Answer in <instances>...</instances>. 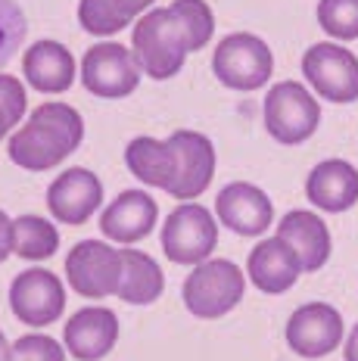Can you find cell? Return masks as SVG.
I'll return each instance as SVG.
<instances>
[{
	"mask_svg": "<svg viewBox=\"0 0 358 361\" xmlns=\"http://www.w3.org/2000/svg\"><path fill=\"white\" fill-rule=\"evenodd\" d=\"M116 4H118V10H122L125 16H131V19H134L137 13H144L147 6L153 4V0H116Z\"/></svg>",
	"mask_w": 358,
	"mask_h": 361,
	"instance_id": "31",
	"label": "cell"
},
{
	"mask_svg": "<svg viewBox=\"0 0 358 361\" xmlns=\"http://www.w3.org/2000/svg\"><path fill=\"white\" fill-rule=\"evenodd\" d=\"M302 75L324 100H358V59L337 44H311L302 56Z\"/></svg>",
	"mask_w": 358,
	"mask_h": 361,
	"instance_id": "7",
	"label": "cell"
},
{
	"mask_svg": "<svg viewBox=\"0 0 358 361\" xmlns=\"http://www.w3.org/2000/svg\"><path fill=\"white\" fill-rule=\"evenodd\" d=\"M212 69H215V78L225 87L256 90L271 78L274 59H271V50H268V44L262 37L237 32V35H228L225 41L215 47Z\"/></svg>",
	"mask_w": 358,
	"mask_h": 361,
	"instance_id": "5",
	"label": "cell"
},
{
	"mask_svg": "<svg viewBox=\"0 0 358 361\" xmlns=\"http://www.w3.org/2000/svg\"><path fill=\"white\" fill-rule=\"evenodd\" d=\"M13 252V221L6 212H0V262Z\"/></svg>",
	"mask_w": 358,
	"mask_h": 361,
	"instance_id": "30",
	"label": "cell"
},
{
	"mask_svg": "<svg viewBox=\"0 0 358 361\" xmlns=\"http://www.w3.org/2000/svg\"><path fill=\"white\" fill-rule=\"evenodd\" d=\"M85 137V122L66 103H44L32 112L22 131L10 137V159L19 169L47 171L72 156Z\"/></svg>",
	"mask_w": 358,
	"mask_h": 361,
	"instance_id": "1",
	"label": "cell"
},
{
	"mask_svg": "<svg viewBox=\"0 0 358 361\" xmlns=\"http://www.w3.org/2000/svg\"><path fill=\"white\" fill-rule=\"evenodd\" d=\"M321 122V106L315 97L296 81L274 85L265 97V128L278 144H302L315 134Z\"/></svg>",
	"mask_w": 358,
	"mask_h": 361,
	"instance_id": "4",
	"label": "cell"
},
{
	"mask_svg": "<svg viewBox=\"0 0 358 361\" xmlns=\"http://www.w3.org/2000/svg\"><path fill=\"white\" fill-rule=\"evenodd\" d=\"M131 41H134L131 54L140 63V69L159 81L181 72L184 59L190 54V32L175 6L150 10L134 25Z\"/></svg>",
	"mask_w": 358,
	"mask_h": 361,
	"instance_id": "2",
	"label": "cell"
},
{
	"mask_svg": "<svg viewBox=\"0 0 358 361\" xmlns=\"http://www.w3.org/2000/svg\"><path fill=\"white\" fill-rule=\"evenodd\" d=\"M342 340V318L333 305H300L287 321V345L302 358H324Z\"/></svg>",
	"mask_w": 358,
	"mask_h": 361,
	"instance_id": "11",
	"label": "cell"
},
{
	"mask_svg": "<svg viewBox=\"0 0 358 361\" xmlns=\"http://www.w3.org/2000/svg\"><path fill=\"white\" fill-rule=\"evenodd\" d=\"M6 131H10V122H6V116H4V112H0V140L6 137Z\"/></svg>",
	"mask_w": 358,
	"mask_h": 361,
	"instance_id": "33",
	"label": "cell"
},
{
	"mask_svg": "<svg viewBox=\"0 0 358 361\" xmlns=\"http://www.w3.org/2000/svg\"><path fill=\"white\" fill-rule=\"evenodd\" d=\"M69 287L87 299H103L118 290L122 281V252L100 240H85L66 255Z\"/></svg>",
	"mask_w": 358,
	"mask_h": 361,
	"instance_id": "8",
	"label": "cell"
},
{
	"mask_svg": "<svg viewBox=\"0 0 358 361\" xmlns=\"http://www.w3.org/2000/svg\"><path fill=\"white\" fill-rule=\"evenodd\" d=\"M302 274V262L280 237H268L249 252V281L262 293H287Z\"/></svg>",
	"mask_w": 358,
	"mask_h": 361,
	"instance_id": "17",
	"label": "cell"
},
{
	"mask_svg": "<svg viewBox=\"0 0 358 361\" xmlns=\"http://www.w3.org/2000/svg\"><path fill=\"white\" fill-rule=\"evenodd\" d=\"M6 352H10V345H6V336L0 334V361H6Z\"/></svg>",
	"mask_w": 358,
	"mask_h": 361,
	"instance_id": "34",
	"label": "cell"
},
{
	"mask_svg": "<svg viewBox=\"0 0 358 361\" xmlns=\"http://www.w3.org/2000/svg\"><path fill=\"white\" fill-rule=\"evenodd\" d=\"M278 237L293 246V252L302 262V271H318L331 259V234L315 212L296 209V212L283 215L278 224Z\"/></svg>",
	"mask_w": 358,
	"mask_h": 361,
	"instance_id": "20",
	"label": "cell"
},
{
	"mask_svg": "<svg viewBox=\"0 0 358 361\" xmlns=\"http://www.w3.org/2000/svg\"><path fill=\"white\" fill-rule=\"evenodd\" d=\"M218 218L225 228H230L240 237H259L271 224V200L265 197L259 187L234 180L215 200Z\"/></svg>",
	"mask_w": 358,
	"mask_h": 361,
	"instance_id": "14",
	"label": "cell"
},
{
	"mask_svg": "<svg viewBox=\"0 0 358 361\" xmlns=\"http://www.w3.org/2000/svg\"><path fill=\"white\" fill-rule=\"evenodd\" d=\"M125 162H128L131 175L150 187L168 190L175 184L178 159L168 140H153V137H134L125 149Z\"/></svg>",
	"mask_w": 358,
	"mask_h": 361,
	"instance_id": "21",
	"label": "cell"
},
{
	"mask_svg": "<svg viewBox=\"0 0 358 361\" xmlns=\"http://www.w3.org/2000/svg\"><path fill=\"white\" fill-rule=\"evenodd\" d=\"M118 340V318L109 308H81L66 324V349L78 361H100Z\"/></svg>",
	"mask_w": 358,
	"mask_h": 361,
	"instance_id": "15",
	"label": "cell"
},
{
	"mask_svg": "<svg viewBox=\"0 0 358 361\" xmlns=\"http://www.w3.org/2000/svg\"><path fill=\"white\" fill-rule=\"evenodd\" d=\"M103 202V187L94 171L69 169L63 171L47 190V206L56 221L63 224H85Z\"/></svg>",
	"mask_w": 358,
	"mask_h": 361,
	"instance_id": "13",
	"label": "cell"
},
{
	"mask_svg": "<svg viewBox=\"0 0 358 361\" xmlns=\"http://www.w3.org/2000/svg\"><path fill=\"white\" fill-rule=\"evenodd\" d=\"M56 250H59V231L47 218L22 215L13 221V252L19 259H28V262L50 259Z\"/></svg>",
	"mask_w": 358,
	"mask_h": 361,
	"instance_id": "23",
	"label": "cell"
},
{
	"mask_svg": "<svg viewBox=\"0 0 358 361\" xmlns=\"http://www.w3.org/2000/svg\"><path fill=\"white\" fill-rule=\"evenodd\" d=\"M25 81L41 94H63L75 81V59L56 41H38L22 56Z\"/></svg>",
	"mask_w": 358,
	"mask_h": 361,
	"instance_id": "19",
	"label": "cell"
},
{
	"mask_svg": "<svg viewBox=\"0 0 358 361\" xmlns=\"http://www.w3.org/2000/svg\"><path fill=\"white\" fill-rule=\"evenodd\" d=\"M78 22L87 35H116L128 28L131 16L118 10L116 0H81L78 4Z\"/></svg>",
	"mask_w": 358,
	"mask_h": 361,
	"instance_id": "24",
	"label": "cell"
},
{
	"mask_svg": "<svg viewBox=\"0 0 358 361\" xmlns=\"http://www.w3.org/2000/svg\"><path fill=\"white\" fill-rule=\"evenodd\" d=\"M346 361H358V324L352 327V334H349V340H346Z\"/></svg>",
	"mask_w": 358,
	"mask_h": 361,
	"instance_id": "32",
	"label": "cell"
},
{
	"mask_svg": "<svg viewBox=\"0 0 358 361\" xmlns=\"http://www.w3.org/2000/svg\"><path fill=\"white\" fill-rule=\"evenodd\" d=\"M156 228V202L144 190H125L103 209L100 231L116 243H137Z\"/></svg>",
	"mask_w": 358,
	"mask_h": 361,
	"instance_id": "16",
	"label": "cell"
},
{
	"mask_svg": "<svg viewBox=\"0 0 358 361\" xmlns=\"http://www.w3.org/2000/svg\"><path fill=\"white\" fill-rule=\"evenodd\" d=\"M243 274L234 262L209 259L193 268V274L184 281V305L197 318H221L243 299Z\"/></svg>",
	"mask_w": 358,
	"mask_h": 361,
	"instance_id": "3",
	"label": "cell"
},
{
	"mask_svg": "<svg viewBox=\"0 0 358 361\" xmlns=\"http://www.w3.org/2000/svg\"><path fill=\"white\" fill-rule=\"evenodd\" d=\"M122 252V281H118L116 296L128 305H150L166 290V277L159 265L147 252L137 250H118Z\"/></svg>",
	"mask_w": 358,
	"mask_h": 361,
	"instance_id": "22",
	"label": "cell"
},
{
	"mask_svg": "<svg viewBox=\"0 0 358 361\" xmlns=\"http://www.w3.org/2000/svg\"><path fill=\"white\" fill-rule=\"evenodd\" d=\"M318 22L337 41H355L358 37V0H321Z\"/></svg>",
	"mask_w": 358,
	"mask_h": 361,
	"instance_id": "25",
	"label": "cell"
},
{
	"mask_svg": "<svg viewBox=\"0 0 358 361\" xmlns=\"http://www.w3.org/2000/svg\"><path fill=\"white\" fill-rule=\"evenodd\" d=\"M6 361H66V352L56 340L44 334H28L19 336L6 352Z\"/></svg>",
	"mask_w": 358,
	"mask_h": 361,
	"instance_id": "28",
	"label": "cell"
},
{
	"mask_svg": "<svg viewBox=\"0 0 358 361\" xmlns=\"http://www.w3.org/2000/svg\"><path fill=\"white\" fill-rule=\"evenodd\" d=\"M215 243H218V228L215 218L209 215L203 206H178L175 212L166 218L162 228V250L175 265H199L209 262Z\"/></svg>",
	"mask_w": 358,
	"mask_h": 361,
	"instance_id": "6",
	"label": "cell"
},
{
	"mask_svg": "<svg viewBox=\"0 0 358 361\" xmlns=\"http://www.w3.org/2000/svg\"><path fill=\"white\" fill-rule=\"evenodd\" d=\"M10 308L13 314L28 327H47L63 314L66 290L56 274L44 268L22 271L10 287Z\"/></svg>",
	"mask_w": 358,
	"mask_h": 361,
	"instance_id": "10",
	"label": "cell"
},
{
	"mask_svg": "<svg viewBox=\"0 0 358 361\" xmlns=\"http://www.w3.org/2000/svg\"><path fill=\"white\" fill-rule=\"evenodd\" d=\"M171 6L181 13L184 25H187V32H190V50L206 47L209 37H212V32H215V16H212V10H209L203 0H175Z\"/></svg>",
	"mask_w": 358,
	"mask_h": 361,
	"instance_id": "26",
	"label": "cell"
},
{
	"mask_svg": "<svg viewBox=\"0 0 358 361\" xmlns=\"http://www.w3.org/2000/svg\"><path fill=\"white\" fill-rule=\"evenodd\" d=\"M171 149H175L178 171L175 184L168 187V193L175 200H193L209 187V180L215 175V147L206 134L199 131H175L168 137Z\"/></svg>",
	"mask_w": 358,
	"mask_h": 361,
	"instance_id": "12",
	"label": "cell"
},
{
	"mask_svg": "<svg viewBox=\"0 0 358 361\" xmlns=\"http://www.w3.org/2000/svg\"><path fill=\"white\" fill-rule=\"evenodd\" d=\"M81 81L91 94L118 100L140 85V63L122 44H97L85 54Z\"/></svg>",
	"mask_w": 358,
	"mask_h": 361,
	"instance_id": "9",
	"label": "cell"
},
{
	"mask_svg": "<svg viewBox=\"0 0 358 361\" xmlns=\"http://www.w3.org/2000/svg\"><path fill=\"white\" fill-rule=\"evenodd\" d=\"M305 197L324 212H346L358 202V171L342 159H324L309 171Z\"/></svg>",
	"mask_w": 358,
	"mask_h": 361,
	"instance_id": "18",
	"label": "cell"
},
{
	"mask_svg": "<svg viewBox=\"0 0 358 361\" xmlns=\"http://www.w3.org/2000/svg\"><path fill=\"white\" fill-rule=\"evenodd\" d=\"M0 112L6 116L10 128L25 116V90L13 75H0Z\"/></svg>",
	"mask_w": 358,
	"mask_h": 361,
	"instance_id": "29",
	"label": "cell"
},
{
	"mask_svg": "<svg viewBox=\"0 0 358 361\" xmlns=\"http://www.w3.org/2000/svg\"><path fill=\"white\" fill-rule=\"evenodd\" d=\"M22 37H25V16L16 0H0V69L22 47Z\"/></svg>",
	"mask_w": 358,
	"mask_h": 361,
	"instance_id": "27",
	"label": "cell"
}]
</instances>
